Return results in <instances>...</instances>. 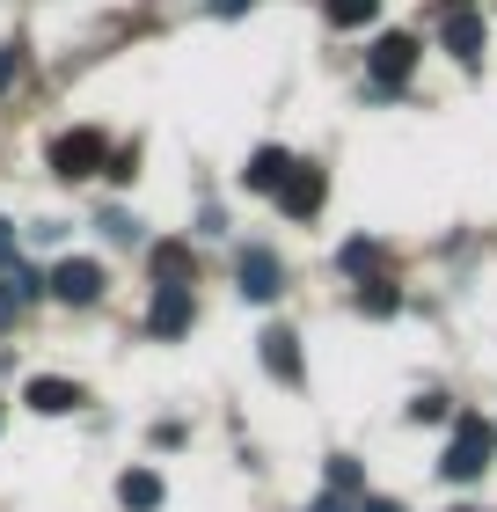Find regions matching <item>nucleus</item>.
<instances>
[{
    "mask_svg": "<svg viewBox=\"0 0 497 512\" xmlns=\"http://www.w3.org/2000/svg\"><path fill=\"white\" fill-rule=\"evenodd\" d=\"M490 454H497V425H483V417H454V439H446V483H476L490 469Z\"/></svg>",
    "mask_w": 497,
    "mask_h": 512,
    "instance_id": "f257e3e1",
    "label": "nucleus"
},
{
    "mask_svg": "<svg viewBox=\"0 0 497 512\" xmlns=\"http://www.w3.org/2000/svg\"><path fill=\"white\" fill-rule=\"evenodd\" d=\"M103 161H110V139L96 125H81V132H59L52 139V169L66 183H81V176H103Z\"/></svg>",
    "mask_w": 497,
    "mask_h": 512,
    "instance_id": "f03ea898",
    "label": "nucleus"
},
{
    "mask_svg": "<svg viewBox=\"0 0 497 512\" xmlns=\"http://www.w3.org/2000/svg\"><path fill=\"white\" fill-rule=\"evenodd\" d=\"M366 66H373V81H381V88H402V81H410V66H417V37H410V30H388V37H373Z\"/></svg>",
    "mask_w": 497,
    "mask_h": 512,
    "instance_id": "7ed1b4c3",
    "label": "nucleus"
},
{
    "mask_svg": "<svg viewBox=\"0 0 497 512\" xmlns=\"http://www.w3.org/2000/svg\"><path fill=\"white\" fill-rule=\"evenodd\" d=\"M322 198H329V176L315 169V161H293V176L278 183V205H286V220H307V213H322Z\"/></svg>",
    "mask_w": 497,
    "mask_h": 512,
    "instance_id": "20e7f679",
    "label": "nucleus"
},
{
    "mask_svg": "<svg viewBox=\"0 0 497 512\" xmlns=\"http://www.w3.org/2000/svg\"><path fill=\"white\" fill-rule=\"evenodd\" d=\"M52 293L66 300V308H96V300H103V264H88V256H66V264L52 271Z\"/></svg>",
    "mask_w": 497,
    "mask_h": 512,
    "instance_id": "39448f33",
    "label": "nucleus"
},
{
    "mask_svg": "<svg viewBox=\"0 0 497 512\" xmlns=\"http://www.w3.org/2000/svg\"><path fill=\"white\" fill-rule=\"evenodd\" d=\"M256 352H264V374H271V381L300 388V337L286 330V322H271V330L256 337Z\"/></svg>",
    "mask_w": 497,
    "mask_h": 512,
    "instance_id": "423d86ee",
    "label": "nucleus"
},
{
    "mask_svg": "<svg viewBox=\"0 0 497 512\" xmlns=\"http://www.w3.org/2000/svg\"><path fill=\"white\" fill-rule=\"evenodd\" d=\"M147 330H154V337H183V330H191V286H154Z\"/></svg>",
    "mask_w": 497,
    "mask_h": 512,
    "instance_id": "0eeeda50",
    "label": "nucleus"
},
{
    "mask_svg": "<svg viewBox=\"0 0 497 512\" xmlns=\"http://www.w3.org/2000/svg\"><path fill=\"white\" fill-rule=\"evenodd\" d=\"M439 37H446V52H454L461 66H476V59H483V44H490V30H483V15H476V8H454Z\"/></svg>",
    "mask_w": 497,
    "mask_h": 512,
    "instance_id": "6e6552de",
    "label": "nucleus"
},
{
    "mask_svg": "<svg viewBox=\"0 0 497 512\" xmlns=\"http://www.w3.org/2000/svg\"><path fill=\"white\" fill-rule=\"evenodd\" d=\"M286 293V271H278L271 249H242V300H278Z\"/></svg>",
    "mask_w": 497,
    "mask_h": 512,
    "instance_id": "1a4fd4ad",
    "label": "nucleus"
},
{
    "mask_svg": "<svg viewBox=\"0 0 497 512\" xmlns=\"http://www.w3.org/2000/svg\"><path fill=\"white\" fill-rule=\"evenodd\" d=\"M22 403H30L37 417H66V410H81V388L59 381V374H37L30 388H22Z\"/></svg>",
    "mask_w": 497,
    "mask_h": 512,
    "instance_id": "9d476101",
    "label": "nucleus"
},
{
    "mask_svg": "<svg viewBox=\"0 0 497 512\" xmlns=\"http://www.w3.org/2000/svg\"><path fill=\"white\" fill-rule=\"evenodd\" d=\"M286 176H293V154L286 147H256L249 169H242V191H271L278 198V183H286Z\"/></svg>",
    "mask_w": 497,
    "mask_h": 512,
    "instance_id": "9b49d317",
    "label": "nucleus"
},
{
    "mask_svg": "<svg viewBox=\"0 0 497 512\" xmlns=\"http://www.w3.org/2000/svg\"><path fill=\"white\" fill-rule=\"evenodd\" d=\"M37 293H44V278H37V271H22V264L0 271V330H8V322H15L22 308H30Z\"/></svg>",
    "mask_w": 497,
    "mask_h": 512,
    "instance_id": "f8f14e48",
    "label": "nucleus"
},
{
    "mask_svg": "<svg viewBox=\"0 0 497 512\" xmlns=\"http://www.w3.org/2000/svg\"><path fill=\"white\" fill-rule=\"evenodd\" d=\"M117 505L154 512V505H161V476H154V469H125V476H117Z\"/></svg>",
    "mask_w": 497,
    "mask_h": 512,
    "instance_id": "ddd939ff",
    "label": "nucleus"
},
{
    "mask_svg": "<svg viewBox=\"0 0 497 512\" xmlns=\"http://www.w3.org/2000/svg\"><path fill=\"white\" fill-rule=\"evenodd\" d=\"M191 278V242H154V286H183Z\"/></svg>",
    "mask_w": 497,
    "mask_h": 512,
    "instance_id": "4468645a",
    "label": "nucleus"
},
{
    "mask_svg": "<svg viewBox=\"0 0 497 512\" xmlns=\"http://www.w3.org/2000/svg\"><path fill=\"white\" fill-rule=\"evenodd\" d=\"M373 15H381V0H329V22H337V30H366Z\"/></svg>",
    "mask_w": 497,
    "mask_h": 512,
    "instance_id": "2eb2a0df",
    "label": "nucleus"
},
{
    "mask_svg": "<svg viewBox=\"0 0 497 512\" xmlns=\"http://www.w3.org/2000/svg\"><path fill=\"white\" fill-rule=\"evenodd\" d=\"M359 308H366V315H395V308H402V293L388 286V278H366V286H359Z\"/></svg>",
    "mask_w": 497,
    "mask_h": 512,
    "instance_id": "dca6fc26",
    "label": "nucleus"
},
{
    "mask_svg": "<svg viewBox=\"0 0 497 512\" xmlns=\"http://www.w3.org/2000/svg\"><path fill=\"white\" fill-rule=\"evenodd\" d=\"M337 264H344V271H351V278H366V271H373V264H381V249H373V242H366V235H359V242H344V249H337Z\"/></svg>",
    "mask_w": 497,
    "mask_h": 512,
    "instance_id": "f3484780",
    "label": "nucleus"
},
{
    "mask_svg": "<svg viewBox=\"0 0 497 512\" xmlns=\"http://www.w3.org/2000/svg\"><path fill=\"white\" fill-rule=\"evenodd\" d=\"M410 417H417V425H446V417H454V403L432 388V395H417V403H410Z\"/></svg>",
    "mask_w": 497,
    "mask_h": 512,
    "instance_id": "a211bd4d",
    "label": "nucleus"
},
{
    "mask_svg": "<svg viewBox=\"0 0 497 512\" xmlns=\"http://www.w3.org/2000/svg\"><path fill=\"white\" fill-rule=\"evenodd\" d=\"M329 491H344V498H351V491H359V461H344V454H337V461H329ZM359 498H366V491H359Z\"/></svg>",
    "mask_w": 497,
    "mask_h": 512,
    "instance_id": "6ab92c4d",
    "label": "nucleus"
},
{
    "mask_svg": "<svg viewBox=\"0 0 497 512\" xmlns=\"http://www.w3.org/2000/svg\"><path fill=\"white\" fill-rule=\"evenodd\" d=\"M103 176H110V183H132V176H139V154H132V147H125V154H110V161H103Z\"/></svg>",
    "mask_w": 497,
    "mask_h": 512,
    "instance_id": "aec40b11",
    "label": "nucleus"
},
{
    "mask_svg": "<svg viewBox=\"0 0 497 512\" xmlns=\"http://www.w3.org/2000/svg\"><path fill=\"white\" fill-rule=\"evenodd\" d=\"M96 227H103V235H117V242H132V235H139V220H125V213H103Z\"/></svg>",
    "mask_w": 497,
    "mask_h": 512,
    "instance_id": "412c9836",
    "label": "nucleus"
},
{
    "mask_svg": "<svg viewBox=\"0 0 497 512\" xmlns=\"http://www.w3.org/2000/svg\"><path fill=\"white\" fill-rule=\"evenodd\" d=\"M15 74H22V52H15V44H0V88H8Z\"/></svg>",
    "mask_w": 497,
    "mask_h": 512,
    "instance_id": "4be33fe9",
    "label": "nucleus"
},
{
    "mask_svg": "<svg viewBox=\"0 0 497 512\" xmlns=\"http://www.w3.org/2000/svg\"><path fill=\"white\" fill-rule=\"evenodd\" d=\"M307 512H351V498H344V491H322V498L307 505Z\"/></svg>",
    "mask_w": 497,
    "mask_h": 512,
    "instance_id": "5701e85b",
    "label": "nucleus"
},
{
    "mask_svg": "<svg viewBox=\"0 0 497 512\" xmlns=\"http://www.w3.org/2000/svg\"><path fill=\"white\" fill-rule=\"evenodd\" d=\"M8 264H15V227L0 220V271H8Z\"/></svg>",
    "mask_w": 497,
    "mask_h": 512,
    "instance_id": "b1692460",
    "label": "nucleus"
},
{
    "mask_svg": "<svg viewBox=\"0 0 497 512\" xmlns=\"http://www.w3.org/2000/svg\"><path fill=\"white\" fill-rule=\"evenodd\" d=\"M351 512H402V505H395V498H359Z\"/></svg>",
    "mask_w": 497,
    "mask_h": 512,
    "instance_id": "393cba45",
    "label": "nucleus"
},
{
    "mask_svg": "<svg viewBox=\"0 0 497 512\" xmlns=\"http://www.w3.org/2000/svg\"><path fill=\"white\" fill-rule=\"evenodd\" d=\"M454 512H476V505H454Z\"/></svg>",
    "mask_w": 497,
    "mask_h": 512,
    "instance_id": "a878e982",
    "label": "nucleus"
},
{
    "mask_svg": "<svg viewBox=\"0 0 497 512\" xmlns=\"http://www.w3.org/2000/svg\"><path fill=\"white\" fill-rule=\"evenodd\" d=\"M454 8H468V0H454Z\"/></svg>",
    "mask_w": 497,
    "mask_h": 512,
    "instance_id": "bb28decb",
    "label": "nucleus"
}]
</instances>
